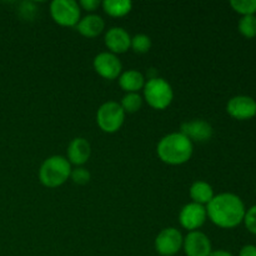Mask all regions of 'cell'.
<instances>
[{
    "label": "cell",
    "mask_w": 256,
    "mask_h": 256,
    "mask_svg": "<svg viewBox=\"0 0 256 256\" xmlns=\"http://www.w3.org/2000/svg\"><path fill=\"white\" fill-rule=\"evenodd\" d=\"M232 9L242 16L254 15L256 12V0H232L230 2Z\"/></svg>",
    "instance_id": "cell-21"
},
{
    "label": "cell",
    "mask_w": 256,
    "mask_h": 256,
    "mask_svg": "<svg viewBox=\"0 0 256 256\" xmlns=\"http://www.w3.org/2000/svg\"><path fill=\"white\" fill-rule=\"evenodd\" d=\"M206 208L196 202H189L180 210L179 222L184 229L189 232H196L206 222Z\"/></svg>",
    "instance_id": "cell-9"
},
{
    "label": "cell",
    "mask_w": 256,
    "mask_h": 256,
    "mask_svg": "<svg viewBox=\"0 0 256 256\" xmlns=\"http://www.w3.org/2000/svg\"><path fill=\"white\" fill-rule=\"evenodd\" d=\"M210 256H234L232 252H226V250H215V252H212Z\"/></svg>",
    "instance_id": "cell-27"
},
{
    "label": "cell",
    "mask_w": 256,
    "mask_h": 256,
    "mask_svg": "<svg viewBox=\"0 0 256 256\" xmlns=\"http://www.w3.org/2000/svg\"><path fill=\"white\" fill-rule=\"evenodd\" d=\"M145 78L138 70H126L122 72L119 76V85L125 92H138L139 90L144 89Z\"/></svg>",
    "instance_id": "cell-16"
},
{
    "label": "cell",
    "mask_w": 256,
    "mask_h": 256,
    "mask_svg": "<svg viewBox=\"0 0 256 256\" xmlns=\"http://www.w3.org/2000/svg\"><path fill=\"white\" fill-rule=\"evenodd\" d=\"M180 132L184 134L192 144L194 142H209L210 138L212 136V126L205 120L195 119L192 122H182Z\"/></svg>",
    "instance_id": "cell-12"
},
{
    "label": "cell",
    "mask_w": 256,
    "mask_h": 256,
    "mask_svg": "<svg viewBox=\"0 0 256 256\" xmlns=\"http://www.w3.org/2000/svg\"><path fill=\"white\" fill-rule=\"evenodd\" d=\"M182 249L186 256H210L212 254V242L204 232H189L182 242Z\"/></svg>",
    "instance_id": "cell-10"
},
{
    "label": "cell",
    "mask_w": 256,
    "mask_h": 256,
    "mask_svg": "<svg viewBox=\"0 0 256 256\" xmlns=\"http://www.w3.org/2000/svg\"><path fill=\"white\" fill-rule=\"evenodd\" d=\"M79 4L74 0H54L50 4L52 20L62 26H76L80 20Z\"/></svg>",
    "instance_id": "cell-6"
},
{
    "label": "cell",
    "mask_w": 256,
    "mask_h": 256,
    "mask_svg": "<svg viewBox=\"0 0 256 256\" xmlns=\"http://www.w3.org/2000/svg\"><path fill=\"white\" fill-rule=\"evenodd\" d=\"M194 152V144L182 132H172L162 138L156 152L162 162L169 165H182L189 162Z\"/></svg>",
    "instance_id": "cell-2"
},
{
    "label": "cell",
    "mask_w": 256,
    "mask_h": 256,
    "mask_svg": "<svg viewBox=\"0 0 256 256\" xmlns=\"http://www.w3.org/2000/svg\"><path fill=\"white\" fill-rule=\"evenodd\" d=\"M72 182L78 185H85L90 182V172L85 168L76 166L74 170H72L70 174Z\"/></svg>",
    "instance_id": "cell-23"
},
{
    "label": "cell",
    "mask_w": 256,
    "mask_h": 256,
    "mask_svg": "<svg viewBox=\"0 0 256 256\" xmlns=\"http://www.w3.org/2000/svg\"><path fill=\"white\" fill-rule=\"evenodd\" d=\"M102 6L110 16L122 18L132 12V2L130 0H104Z\"/></svg>",
    "instance_id": "cell-18"
},
{
    "label": "cell",
    "mask_w": 256,
    "mask_h": 256,
    "mask_svg": "<svg viewBox=\"0 0 256 256\" xmlns=\"http://www.w3.org/2000/svg\"><path fill=\"white\" fill-rule=\"evenodd\" d=\"M105 45L112 54H122L129 50L132 45V36L124 28L114 26L105 34Z\"/></svg>",
    "instance_id": "cell-13"
},
{
    "label": "cell",
    "mask_w": 256,
    "mask_h": 256,
    "mask_svg": "<svg viewBox=\"0 0 256 256\" xmlns=\"http://www.w3.org/2000/svg\"><path fill=\"white\" fill-rule=\"evenodd\" d=\"M105 28L104 19L100 15L89 14L79 20L76 24V30L86 38H95L102 32Z\"/></svg>",
    "instance_id": "cell-15"
},
{
    "label": "cell",
    "mask_w": 256,
    "mask_h": 256,
    "mask_svg": "<svg viewBox=\"0 0 256 256\" xmlns=\"http://www.w3.org/2000/svg\"><path fill=\"white\" fill-rule=\"evenodd\" d=\"M226 112L234 119H252L256 116V102L246 95H238L228 102Z\"/></svg>",
    "instance_id": "cell-11"
},
{
    "label": "cell",
    "mask_w": 256,
    "mask_h": 256,
    "mask_svg": "<svg viewBox=\"0 0 256 256\" xmlns=\"http://www.w3.org/2000/svg\"><path fill=\"white\" fill-rule=\"evenodd\" d=\"M142 105V98L140 96L138 92H128V94L124 95V98L122 99V102H120V106L122 108V110L129 114H132V112H136L138 110H140Z\"/></svg>",
    "instance_id": "cell-19"
},
{
    "label": "cell",
    "mask_w": 256,
    "mask_h": 256,
    "mask_svg": "<svg viewBox=\"0 0 256 256\" xmlns=\"http://www.w3.org/2000/svg\"><path fill=\"white\" fill-rule=\"evenodd\" d=\"M239 256H256V246L255 245H245L240 250Z\"/></svg>",
    "instance_id": "cell-26"
},
{
    "label": "cell",
    "mask_w": 256,
    "mask_h": 256,
    "mask_svg": "<svg viewBox=\"0 0 256 256\" xmlns=\"http://www.w3.org/2000/svg\"><path fill=\"white\" fill-rule=\"evenodd\" d=\"M182 242L184 238L179 230L175 228H165L155 239V250L162 256H172L180 252Z\"/></svg>",
    "instance_id": "cell-7"
},
{
    "label": "cell",
    "mask_w": 256,
    "mask_h": 256,
    "mask_svg": "<svg viewBox=\"0 0 256 256\" xmlns=\"http://www.w3.org/2000/svg\"><path fill=\"white\" fill-rule=\"evenodd\" d=\"M125 112L116 102H106L99 108L96 112L98 126L108 134L116 132L122 126Z\"/></svg>",
    "instance_id": "cell-5"
},
{
    "label": "cell",
    "mask_w": 256,
    "mask_h": 256,
    "mask_svg": "<svg viewBox=\"0 0 256 256\" xmlns=\"http://www.w3.org/2000/svg\"><path fill=\"white\" fill-rule=\"evenodd\" d=\"M214 196V190H212V185L208 184L206 182L198 180L190 188V198L192 199V202L208 205Z\"/></svg>",
    "instance_id": "cell-17"
},
{
    "label": "cell",
    "mask_w": 256,
    "mask_h": 256,
    "mask_svg": "<svg viewBox=\"0 0 256 256\" xmlns=\"http://www.w3.org/2000/svg\"><path fill=\"white\" fill-rule=\"evenodd\" d=\"M132 50L138 54H145L152 48V39L145 34H138L132 38V45H130Z\"/></svg>",
    "instance_id": "cell-22"
},
{
    "label": "cell",
    "mask_w": 256,
    "mask_h": 256,
    "mask_svg": "<svg viewBox=\"0 0 256 256\" xmlns=\"http://www.w3.org/2000/svg\"><path fill=\"white\" fill-rule=\"evenodd\" d=\"M72 164L66 158L52 155L44 160L39 170V179L46 188H58L64 184L72 174Z\"/></svg>",
    "instance_id": "cell-3"
},
{
    "label": "cell",
    "mask_w": 256,
    "mask_h": 256,
    "mask_svg": "<svg viewBox=\"0 0 256 256\" xmlns=\"http://www.w3.org/2000/svg\"><path fill=\"white\" fill-rule=\"evenodd\" d=\"M245 212L246 210L242 200L232 192L215 195L206 205L208 218L222 229H232L242 224Z\"/></svg>",
    "instance_id": "cell-1"
},
{
    "label": "cell",
    "mask_w": 256,
    "mask_h": 256,
    "mask_svg": "<svg viewBox=\"0 0 256 256\" xmlns=\"http://www.w3.org/2000/svg\"><path fill=\"white\" fill-rule=\"evenodd\" d=\"M239 28L240 34L244 35L245 38H255L256 36V16L255 15H246L242 16L239 20Z\"/></svg>",
    "instance_id": "cell-20"
},
{
    "label": "cell",
    "mask_w": 256,
    "mask_h": 256,
    "mask_svg": "<svg viewBox=\"0 0 256 256\" xmlns=\"http://www.w3.org/2000/svg\"><path fill=\"white\" fill-rule=\"evenodd\" d=\"M68 162L76 166H82L89 160L92 146L85 138H75L72 140L66 150Z\"/></svg>",
    "instance_id": "cell-14"
},
{
    "label": "cell",
    "mask_w": 256,
    "mask_h": 256,
    "mask_svg": "<svg viewBox=\"0 0 256 256\" xmlns=\"http://www.w3.org/2000/svg\"><path fill=\"white\" fill-rule=\"evenodd\" d=\"M79 6L88 12H95L100 6V2L99 0H82L79 2Z\"/></svg>",
    "instance_id": "cell-25"
},
{
    "label": "cell",
    "mask_w": 256,
    "mask_h": 256,
    "mask_svg": "<svg viewBox=\"0 0 256 256\" xmlns=\"http://www.w3.org/2000/svg\"><path fill=\"white\" fill-rule=\"evenodd\" d=\"M94 70L102 78L106 80H114L120 76L122 72V64L118 55L110 52H104L98 54L92 62Z\"/></svg>",
    "instance_id": "cell-8"
},
{
    "label": "cell",
    "mask_w": 256,
    "mask_h": 256,
    "mask_svg": "<svg viewBox=\"0 0 256 256\" xmlns=\"http://www.w3.org/2000/svg\"><path fill=\"white\" fill-rule=\"evenodd\" d=\"M144 100L152 109L164 110L172 104L174 92L169 82L162 78H152L144 85Z\"/></svg>",
    "instance_id": "cell-4"
},
{
    "label": "cell",
    "mask_w": 256,
    "mask_h": 256,
    "mask_svg": "<svg viewBox=\"0 0 256 256\" xmlns=\"http://www.w3.org/2000/svg\"><path fill=\"white\" fill-rule=\"evenodd\" d=\"M244 222L246 229L249 230L252 234L256 235V205L250 208V209L245 212Z\"/></svg>",
    "instance_id": "cell-24"
}]
</instances>
